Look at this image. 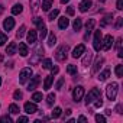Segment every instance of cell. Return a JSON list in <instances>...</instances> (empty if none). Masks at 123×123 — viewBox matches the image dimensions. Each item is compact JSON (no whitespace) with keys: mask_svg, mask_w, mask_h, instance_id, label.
Listing matches in <instances>:
<instances>
[{"mask_svg":"<svg viewBox=\"0 0 123 123\" xmlns=\"http://www.w3.org/2000/svg\"><path fill=\"white\" fill-rule=\"evenodd\" d=\"M33 22H35V25L38 26V31H39V38H41V39L46 38V35H48V29H46V26H45L43 20H42L41 18H35V19H33Z\"/></svg>","mask_w":123,"mask_h":123,"instance_id":"1","label":"cell"},{"mask_svg":"<svg viewBox=\"0 0 123 123\" xmlns=\"http://www.w3.org/2000/svg\"><path fill=\"white\" fill-rule=\"evenodd\" d=\"M98 97H101L100 90H98V88H91V90L88 91L87 97H86V104H87V106H88V104H93Z\"/></svg>","mask_w":123,"mask_h":123,"instance_id":"2","label":"cell"},{"mask_svg":"<svg viewBox=\"0 0 123 123\" xmlns=\"http://www.w3.org/2000/svg\"><path fill=\"white\" fill-rule=\"evenodd\" d=\"M117 83H111V84H109L107 86V88H106V96H107V98L111 101V100H114L116 98V96H117Z\"/></svg>","mask_w":123,"mask_h":123,"instance_id":"3","label":"cell"},{"mask_svg":"<svg viewBox=\"0 0 123 123\" xmlns=\"http://www.w3.org/2000/svg\"><path fill=\"white\" fill-rule=\"evenodd\" d=\"M68 45H62V46H59L58 49H56V52H55V58H56V61H65V58H67V54H68Z\"/></svg>","mask_w":123,"mask_h":123,"instance_id":"4","label":"cell"},{"mask_svg":"<svg viewBox=\"0 0 123 123\" xmlns=\"http://www.w3.org/2000/svg\"><path fill=\"white\" fill-rule=\"evenodd\" d=\"M32 68H23L22 71H20V74H19V83L20 84H25L31 77H32Z\"/></svg>","mask_w":123,"mask_h":123,"instance_id":"5","label":"cell"},{"mask_svg":"<svg viewBox=\"0 0 123 123\" xmlns=\"http://www.w3.org/2000/svg\"><path fill=\"white\" fill-rule=\"evenodd\" d=\"M83 97H84V87L83 86H77L74 88V91H73V98H74L75 103H78V101L83 100Z\"/></svg>","mask_w":123,"mask_h":123,"instance_id":"6","label":"cell"},{"mask_svg":"<svg viewBox=\"0 0 123 123\" xmlns=\"http://www.w3.org/2000/svg\"><path fill=\"white\" fill-rule=\"evenodd\" d=\"M33 54H35V56H33V58H32V59L29 61V64H36L38 61H39V59L42 58V55H43V48H42V45H38Z\"/></svg>","mask_w":123,"mask_h":123,"instance_id":"7","label":"cell"},{"mask_svg":"<svg viewBox=\"0 0 123 123\" xmlns=\"http://www.w3.org/2000/svg\"><path fill=\"white\" fill-rule=\"evenodd\" d=\"M113 45V36L111 35H106L104 39H101V49L103 51H109Z\"/></svg>","mask_w":123,"mask_h":123,"instance_id":"8","label":"cell"},{"mask_svg":"<svg viewBox=\"0 0 123 123\" xmlns=\"http://www.w3.org/2000/svg\"><path fill=\"white\" fill-rule=\"evenodd\" d=\"M101 31H96V33H94V49L96 51H100L101 49Z\"/></svg>","mask_w":123,"mask_h":123,"instance_id":"9","label":"cell"},{"mask_svg":"<svg viewBox=\"0 0 123 123\" xmlns=\"http://www.w3.org/2000/svg\"><path fill=\"white\" fill-rule=\"evenodd\" d=\"M86 52V45H78V46H75L74 48V51H73V58H80L83 54Z\"/></svg>","mask_w":123,"mask_h":123,"instance_id":"10","label":"cell"},{"mask_svg":"<svg viewBox=\"0 0 123 123\" xmlns=\"http://www.w3.org/2000/svg\"><path fill=\"white\" fill-rule=\"evenodd\" d=\"M25 111H26L28 114H33V113H36V111H38L36 103H31V101L25 103Z\"/></svg>","mask_w":123,"mask_h":123,"instance_id":"11","label":"cell"},{"mask_svg":"<svg viewBox=\"0 0 123 123\" xmlns=\"http://www.w3.org/2000/svg\"><path fill=\"white\" fill-rule=\"evenodd\" d=\"M3 28H5V31H12L13 28H15V19L13 18H7V19H5V22H3Z\"/></svg>","mask_w":123,"mask_h":123,"instance_id":"12","label":"cell"},{"mask_svg":"<svg viewBox=\"0 0 123 123\" xmlns=\"http://www.w3.org/2000/svg\"><path fill=\"white\" fill-rule=\"evenodd\" d=\"M16 51H18V43L16 42H10L7 45V48H6V54L7 55H15Z\"/></svg>","mask_w":123,"mask_h":123,"instance_id":"13","label":"cell"},{"mask_svg":"<svg viewBox=\"0 0 123 123\" xmlns=\"http://www.w3.org/2000/svg\"><path fill=\"white\" fill-rule=\"evenodd\" d=\"M91 7V0H83V2L80 3V6H78V9H80V12H87L88 9Z\"/></svg>","mask_w":123,"mask_h":123,"instance_id":"14","label":"cell"},{"mask_svg":"<svg viewBox=\"0 0 123 123\" xmlns=\"http://www.w3.org/2000/svg\"><path fill=\"white\" fill-rule=\"evenodd\" d=\"M39 77L36 75V77H32V80H31V83H29V86H28V90L29 91H33L36 87H38V84H39Z\"/></svg>","mask_w":123,"mask_h":123,"instance_id":"15","label":"cell"},{"mask_svg":"<svg viewBox=\"0 0 123 123\" xmlns=\"http://www.w3.org/2000/svg\"><path fill=\"white\" fill-rule=\"evenodd\" d=\"M94 23H96L94 19H88V22H87V25H86V29H87V33H86V36H84L86 39L90 36V33H91V31H93V28H94Z\"/></svg>","mask_w":123,"mask_h":123,"instance_id":"16","label":"cell"},{"mask_svg":"<svg viewBox=\"0 0 123 123\" xmlns=\"http://www.w3.org/2000/svg\"><path fill=\"white\" fill-rule=\"evenodd\" d=\"M86 54V56L83 58V65L84 67H88L90 65V62H91V59H93V54L88 51V52H84Z\"/></svg>","mask_w":123,"mask_h":123,"instance_id":"17","label":"cell"},{"mask_svg":"<svg viewBox=\"0 0 123 123\" xmlns=\"http://www.w3.org/2000/svg\"><path fill=\"white\" fill-rule=\"evenodd\" d=\"M18 49H19V54H20L22 56H26V55L29 54V51H28V45H26V43H23V42H20V43H19Z\"/></svg>","mask_w":123,"mask_h":123,"instance_id":"18","label":"cell"},{"mask_svg":"<svg viewBox=\"0 0 123 123\" xmlns=\"http://www.w3.org/2000/svg\"><path fill=\"white\" fill-rule=\"evenodd\" d=\"M68 25H70V20H68L65 16H64V18H61V19L58 20V26H59V29H67Z\"/></svg>","mask_w":123,"mask_h":123,"instance_id":"19","label":"cell"},{"mask_svg":"<svg viewBox=\"0 0 123 123\" xmlns=\"http://www.w3.org/2000/svg\"><path fill=\"white\" fill-rule=\"evenodd\" d=\"M36 39H38L36 31H29V32H28V42H29V43H35Z\"/></svg>","mask_w":123,"mask_h":123,"instance_id":"20","label":"cell"},{"mask_svg":"<svg viewBox=\"0 0 123 123\" xmlns=\"http://www.w3.org/2000/svg\"><path fill=\"white\" fill-rule=\"evenodd\" d=\"M111 19H113V15H111V13H109V15H106V16H104V19H103V20L100 22V26H101V28H104V26H107V25H109V23L111 22Z\"/></svg>","mask_w":123,"mask_h":123,"instance_id":"21","label":"cell"},{"mask_svg":"<svg viewBox=\"0 0 123 123\" xmlns=\"http://www.w3.org/2000/svg\"><path fill=\"white\" fill-rule=\"evenodd\" d=\"M52 81H54V75H48L45 78V81H43V88L45 90H49L51 86H52Z\"/></svg>","mask_w":123,"mask_h":123,"instance_id":"22","label":"cell"},{"mask_svg":"<svg viewBox=\"0 0 123 123\" xmlns=\"http://www.w3.org/2000/svg\"><path fill=\"white\" fill-rule=\"evenodd\" d=\"M109 77H110V70H107V68H106L103 73H100V74H98V77H97V78H98L100 81H106Z\"/></svg>","mask_w":123,"mask_h":123,"instance_id":"23","label":"cell"},{"mask_svg":"<svg viewBox=\"0 0 123 123\" xmlns=\"http://www.w3.org/2000/svg\"><path fill=\"white\" fill-rule=\"evenodd\" d=\"M22 10H23V6H22L20 3H16V5L12 7V13H13V15H20Z\"/></svg>","mask_w":123,"mask_h":123,"instance_id":"24","label":"cell"},{"mask_svg":"<svg viewBox=\"0 0 123 123\" xmlns=\"http://www.w3.org/2000/svg\"><path fill=\"white\" fill-rule=\"evenodd\" d=\"M41 7H42V10L48 12V10L52 7V0H43V2H42V5H41Z\"/></svg>","mask_w":123,"mask_h":123,"instance_id":"25","label":"cell"},{"mask_svg":"<svg viewBox=\"0 0 123 123\" xmlns=\"http://www.w3.org/2000/svg\"><path fill=\"white\" fill-rule=\"evenodd\" d=\"M103 62H104V58H98V59L96 61V65H94V68L91 70V74H96V73H97V70L101 67V64H103Z\"/></svg>","mask_w":123,"mask_h":123,"instance_id":"26","label":"cell"},{"mask_svg":"<svg viewBox=\"0 0 123 123\" xmlns=\"http://www.w3.org/2000/svg\"><path fill=\"white\" fill-rule=\"evenodd\" d=\"M81 26H83V20H81L80 18H77V19L73 22V28H74V31H80Z\"/></svg>","mask_w":123,"mask_h":123,"instance_id":"27","label":"cell"},{"mask_svg":"<svg viewBox=\"0 0 123 123\" xmlns=\"http://www.w3.org/2000/svg\"><path fill=\"white\" fill-rule=\"evenodd\" d=\"M31 7H32V13H38V10H39V7H41V5H39V0H32V5H31Z\"/></svg>","mask_w":123,"mask_h":123,"instance_id":"28","label":"cell"},{"mask_svg":"<svg viewBox=\"0 0 123 123\" xmlns=\"http://www.w3.org/2000/svg\"><path fill=\"white\" fill-rule=\"evenodd\" d=\"M9 111H10L12 114H19V111H20V110H19V106H18V104L12 103V104L9 106Z\"/></svg>","mask_w":123,"mask_h":123,"instance_id":"29","label":"cell"},{"mask_svg":"<svg viewBox=\"0 0 123 123\" xmlns=\"http://www.w3.org/2000/svg\"><path fill=\"white\" fill-rule=\"evenodd\" d=\"M32 100H33V103H39V101H42V93L35 91V93L32 94Z\"/></svg>","mask_w":123,"mask_h":123,"instance_id":"30","label":"cell"},{"mask_svg":"<svg viewBox=\"0 0 123 123\" xmlns=\"http://www.w3.org/2000/svg\"><path fill=\"white\" fill-rule=\"evenodd\" d=\"M51 67H52V62H51V59H43L42 61V68L43 70H51Z\"/></svg>","mask_w":123,"mask_h":123,"instance_id":"31","label":"cell"},{"mask_svg":"<svg viewBox=\"0 0 123 123\" xmlns=\"http://www.w3.org/2000/svg\"><path fill=\"white\" fill-rule=\"evenodd\" d=\"M25 32H26V26H25V25H22V26L19 28V31L16 32V38H18V39H20V38L25 35Z\"/></svg>","mask_w":123,"mask_h":123,"instance_id":"32","label":"cell"},{"mask_svg":"<svg viewBox=\"0 0 123 123\" xmlns=\"http://www.w3.org/2000/svg\"><path fill=\"white\" fill-rule=\"evenodd\" d=\"M55 98H56V97H55V94H54V93H49V94H48V97H46V104H48V106H52V104H54V101H55Z\"/></svg>","mask_w":123,"mask_h":123,"instance_id":"33","label":"cell"},{"mask_svg":"<svg viewBox=\"0 0 123 123\" xmlns=\"http://www.w3.org/2000/svg\"><path fill=\"white\" fill-rule=\"evenodd\" d=\"M67 73L71 74V75H75V74H77V67L73 65V64H70V65L67 67Z\"/></svg>","mask_w":123,"mask_h":123,"instance_id":"34","label":"cell"},{"mask_svg":"<svg viewBox=\"0 0 123 123\" xmlns=\"http://www.w3.org/2000/svg\"><path fill=\"white\" fill-rule=\"evenodd\" d=\"M61 113H62L61 107H55V109H54V111H52V117H54V119H58V117L61 116Z\"/></svg>","mask_w":123,"mask_h":123,"instance_id":"35","label":"cell"},{"mask_svg":"<svg viewBox=\"0 0 123 123\" xmlns=\"http://www.w3.org/2000/svg\"><path fill=\"white\" fill-rule=\"evenodd\" d=\"M55 42H56L55 35H54V33H49V38H48V45H49V46H54V45H55Z\"/></svg>","mask_w":123,"mask_h":123,"instance_id":"36","label":"cell"},{"mask_svg":"<svg viewBox=\"0 0 123 123\" xmlns=\"http://www.w3.org/2000/svg\"><path fill=\"white\" fill-rule=\"evenodd\" d=\"M114 73H116V75H117L119 78H120V77H123V65H120V64H119V65L116 67Z\"/></svg>","mask_w":123,"mask_h":123,"instance_id":"37","label":"cell"},{"mask_svg":"<svg viewBox=\"0 0 123 123\" xmlns=\"http://www.w3.org/2000/svg\"><path fill=\"white\" fill-rule=\"evenodd\" d=\"M58 15H59V10H58V9H55V10H52V12L49 13V18H48V19H49V20H54V19H56V16H58Z\"/></svg>","mask_w":123,"mask_h":123,"instance_id":"38","label":"cell"},{"mask_svg":"<svg viewBox=\"0 0 123 123\" xmlns=\"http://www.w3.org/2000/svg\"><path fill=\"white\" fill-rule=\"evenodd\" d=\"M6 42H7V36H6L3 32H0V46H3Z\"/></svg>","mask_w":123,"mask_h":123,"instance_id":"39","label":"cell"},{"mask_svg":"<svg viewBox=\"0 0 123 123\" xmlns=\"http://www.w3.org/2000/svg\"><path fill=\"white\" fill-rule=\"evenodd\" d=\"M0 122H2V123H12L13 120H12L10 116H2V117H0Z\"/></svg>","mask_w":123,"mask_h":123,"instance_id":"40","label":"cell"},{"mask_svg":"<svg viewBox=\"0 0 123 123\" xmlns=\"http://www.w3.org/2000/svg\"><path fill=\"white\" fill-rule=\"evenodd\" d=\"M96 122L97 123H106V117L101 114H96Z\"/></svg>","mask_w":123,"mask_h":123,"instance_id":"41","label":"cell"},{"mask_svg":"<svg viewBox=\"0 0 123 123\" xmlns=\"http://www.w3.org/2000/svg\"><path fill=\"white\" fill-rule=\"evenodd\" d=\"M13 98H15V100H20V98H22V91L16 90V91L13 93Z\"/></svg>","mask_w":123,"mask_h":123,"instance_id":"42","label":"cell"},{"mask_svg":"<svg viewBox=\"0 0 123 123\" xmlns=\"http://www.w3.org/2000/svg\"><path fill=\"white\" fill-rule=\"evenodd\" d=\"M62 84H64V78H59V80L56 81V84H55V88L61 90V87H62Z\"/></svg>","mask_w":123,"mask_h":123,"instance_id":"43","label":"cell"},{"mask_svg":"<svg viewBox=\"0 0 123 123\" xmlns=\"http://www.w3.org/2000/svg\"><path fill=\"white\" fill-rule=\"evenodd\" d=\"M93 104H94L96 107H101V106H103V101H101V97H98V98H97V100H96V101H94Z\"/></svg>","mask_w":123,"mask_h":123,"instance_id":"44","label":"cell"},{"mask_svg":"<svg viewBox=\"0 0 123 123\" xmlns=\"http://www.w3.org/2000/svg\"><path fill=\"white\" fill-rule=\"evenodd\" d=\"M116 7H117V10H122V9H123V0H117Z\"/></svg>","mask_w":123,"mask_h":123,"instance_id":"45","label":"cell"},{"mask_svg":"<svg viewBox=\"0 0 123 123\" xmlns=\"http://www.w3.org/2000/svg\"><path fill=\"white\" fill-rule=\"evenodd\" d=\"M122 23H123V18H117V20H116V28L119 29V28L122 26Z\"/></svg>","mask_w":123,"mask_h":123,"instance_id":"46","label":"cell"},{"mask_svg":"<svg viewBox=\"0 0 123 123\" xmlns=\"http://www.w3.org/2000/svg\"><path fill=\"white\" fill-rule=\"evenodd\" d=\"M67 13H68V15H70V16H73V15H74V13H75V10H74V7H73V6H70V7H68V9H67Z\"/></svg>","mask_w":123,"mask_h":123,"instance_id":"47","label":"cell"},{"mask_svg":"<svg viewBox=\"0 0 123 123\" xmlns=\"http://www.w3.org/2000/svg\"><path fill=\"white\" fill-rule=\"evenodd\" d=\"M116 48H117V49L122 48V38H119V39L116 41Z\"/></svg>","mask_w":123,"mask_h":123,"instance_id":"48","label":"cell"},{"mask_svg":"<svg viewBox=\"0 0 123 123\" xmlns=\"http://www.w3.org/2000/svg\"><path fill=\"white\" fill-rule=\"evenodd\" d=\"M116 111H117L119 114H122V113H123V111H122V104H117V106H116Z\"/></svg>","mask_w":123,"mask_h":123,"instance_id":"49","label":"cell"},{"mask_svg":"<svg viewBox=\"0 0 123 123\" xmlns=\"http://www.w3.org/2000/svg\"><path fill=\"white\" fill-rule=\"evenodd\" d=\"M51 71H52V74H58V67H51Z\"/></svg>","mask_w":123,"mask_h":123,"instance_id":"50","label":"cell"},{"mask_svg":"<svg viewBox=\"0 0 123 123\" xmlns=\"http://www.w3.org/2000/svg\"><path fill=\"white\" fill-rule=\"evenodd\" d=\"M19 122H28V117H25V116H20L19 119H18V123Z\"/></svg>","mask_w":123,"mask_h":123,"instance_id":"51","label":"cell"},{"mask_svg":"<svg viewBox=\"0 0 123 123\" xmlns=\"http://www.w3.org/2000/svg\"><path fill=\"white\" fill-rule=\"evenodd\" d=\"M117 56H119V58H123V51H122V48L117 49Z\"/></svg>","mask_w":123,"mask_h":123,"instance_id":"52","label":"cell"},{"mask_svg":"<svg viewBox=\"0 0 123 123\" xmlns=\"http://www.w3.org/2000/svg\"><path fill=\"white\" fill-rule=\"evenodd\" d=\"M78 122H87V117L86 116H80L78 117Z\"/></svg>","mask_w":123,"mask_h":123,"instance_id":"53","label":"cell"},{"mask_svg":"<svg viewBox=\"0 0 123 123\" xmlns=\"http://www.w3.org/2000/svg\"><path fill=\"white\" fill-rule=\"evenodd\" d=\"M3 12H5V6H3V5H0V15H2Z\"/></svg>","mask_w":123,"mask_h":123,"instance_id":"54","label":"cell"},{"mask_svg":"<svg viewBox=\"0 0 123 123\" xmlns=\"http://www.w3.org/2000/svg\"><path fill=\"white\" fill-rule=\"evenodd\" d=\"M71 111H73V110H71V109H68V110H67V111H65V114H67V116H68V114H71Z\"/></svg>","mask_w":123,"mask_h":123,"instance_id":"55","label":"cell"},{"mask_svg":"<svg viewBox=\"0 0 123 123\" xmlns=\"http://www.w3.org/2000/svg\"><path fill=\"white\" fill-rule=\"evenodd\" d=\"M70 0H61V3H68Z\"/></svg>","mask_w":123,"mask_h":123,"instance_id":"56","label":"cell"},{"mask_svg":"<svg viewBox=\"0 0 123 123\" xmlns=\"http://www.w3.org/2000/svg\"><path fill=\"white\" fill-rule=\"evenodd\" d=\"M0 86H2V77H0Z\"/></svg>","mask_w":123,"mask_h":123,"instance_id":"57","label":"cell"},{"mask_svg":"<svg viewBox=\"0 0 123 123\" xmlns=\"http://www.w3.org/2000/svg\"><path fill=\"white\" fill-rule=\"evenodd\" d=\"M100 2H104V0H100Z\"/></svg>","mask_w":123,"mask_h":123,"instance_id":"58","label":"cell"}]
</instances>
